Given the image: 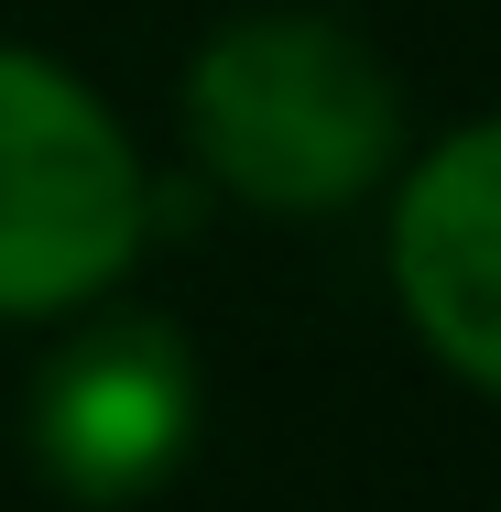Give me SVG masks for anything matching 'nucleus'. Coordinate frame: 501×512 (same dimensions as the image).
I'll return each instance as SVG.
<instances>
[{"label": "nucleus", "mask_w": 501, "mask_h": 512, "mask_svg": "<svg viewBox=\"0 0 501 512\" xmlns=\"http://www.w3.org/2000/svg\"><path fill=\"white\" fill-rule=\"evenodd\" d=\"M186 131L229 197L273 207V218H327L393 175L403 88L349 22L251 11V22H218L207 55L186 66Z\"/></svg>", "instance_id": "nucleus-1"}, {"label": "nucleus", "mask_w": 501, "mask_h": 512, "mask_svg": "<svg viewBox=\"0 0 501 512\" xmlns=\"http://www.w3.org/2000/svg\"><path fill=\"white\" fill-rule=\"evenodd\" d=\"M142 251V164L66 66L0 44V316L99 306Z\"/></svg>", "instance_id": "nucleus-2"}, {"label": "nucleus", "mask_w": 501, "mask_h": 512, "mask_svg": "<svg viewBox=\"0 0 501 512\" xmlns=\"http://www.w3.org/2000/svg\"><path fill=\"white\" fill-rule=\"evenodd\" d=\"M197 447V349L164 316H88L33 382V469L66 502H142Z\"/></svg>", "instance_id": "nucleus-3"}, {"label": "nucleus", "mask_w": 501, "mask_h": 512, "mask_svg": "<svg viewBox=\"0 0 501 512\" xmlns=\"http://www.w3.org/2000/svg\"><path fill=\"white\" fill-rule=\"evenodd\" d=\"M393 295L414 338L501 393V120L447 131L393 197Z\"/></svg>", "instance_id": "nucleus-4"}]
</instances>
